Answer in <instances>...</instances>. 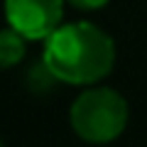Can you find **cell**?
I'll return each mask as SVG.
<instances>
[{
    "label": "cell",
    "instance_id": "obj_1",
    "mask_svg": "<svg viewBox=\"0 0 147 147\" xmlns=\"http://www.w3.org/2000/svg\"><path fill=\"white\" fill-rule=\"evenodd\" d=\"M42 57L61 84L96 86L115 66V42L93 22H64L44 39Z\"/></svg>",
    "mask_w": 147,
    "mask_h": 147
},
{
    "label": "cell",
    "instance_id": "obj_2",
    "mask_svg": "<svg viewBox=\"0 0 147 147\" xmlns=\"http://www.w3.org/2000/svg\"><path fill=\"white\" fill-rule=\"evenodd\" d=\"M130 108L123 93L108 86H86L69 108L71 130L88 145H110L125 132Z\"/></svg>",
    "mask_w": 147,
    "mask_h": 147
},
{
    "label": "cell",
    "instance_id": "obj_3",
    "mask_svg": "<svg viewBox=\"0 0 147 147\" xmlns=\"http://www.w3.org/2000/svg\"><path fill=\"white\" fill-rule=\"evenodd\" d=\"M66 0H3L5 20L30 42H44L64 25Z\"/></svg>",
    "mask_w": 147,
    "mask_h": 147
},
{
    "label": "cell",
    "instance_id": "obj_4",
    "mask_svg": "<svg viewBox=\"0 0 147 147\" xmlns=\"http://www.w3.org/2000/svg\"><path fill=\"white\" fill-rule=\"evenodd\" d=\"M57 86H61V81H59V76L52 71V66L44 61V57L34 59V61L25 69V88L30 91V93L47 96V93H52Z\"/></svg>",
    "mask_w": 147,
    "mask_h": 147
},
{
    "label": "cell",
    "instance_id": "obj_5",
    "mask_svg": "<svg viewBox=\"0 0 147 147\" xmlns=\"http://www.w3.org/2000/svg\"><path fill=\"white\" fill-rule=\"evenodd\" d=\"M27 37H22L10 25L0 30V69H12L27 57Z\"/></svg>",
    "mask_w": 147,
    "mask_h": 147
},
{
    "label": "cell",
    "instance_id": "obj_6",
    "mask_svg": "<svg viewBox=\"0 0 147 147\" xmlns=\"http://www.w3.org/2000/svg\"><path fill=\"white\" fill-rule=\"evenodd\" d=\"M71 7H76V10H100V7H105L110 3V0H66Z\"/></svg>",
    "mask_w": 147,
    "mask_h": 147
},
{
    "label": "cell",
    "instance_id": "obj_7",
    "mask_svg": "<svg viewBox=\"0 0 147 147\" xmlns=\"http://www.w3.org/2000/svg\"><path fill=\"white\" fill-rule=\"evenodd\" d=\"M0 147H5V142H3V137H0Z\"/></svg>",
    "mask_w": 147,
    "mask_h": 147
}]
</instances>
